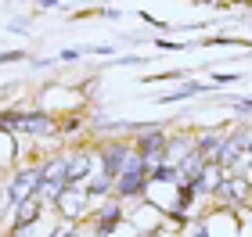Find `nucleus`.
<instances>
[{"mask_svg":"<svg viewBox=\"0 0 252 237\" xmlns=\"http://www.w3.org/2000/svg\"><path fill=\"white\" fill-rule=\"evenodd\" d=\"M65 237H76V234H65Z\"/></svg>","mask_w":252,"mask_h":237,"instance_id":"1a4fd4ad","label":"nucleus"},{"mask_svg":"<svg viewBox=\"0 0 252 237\" xmlns=\"http://www.w3.org/2000/svg\"><path fill=\"white\" fill-rule=\"evenodd\" d=\"M90 190H94V194H105V190H108V176L94 180V184H90Z\"/></svg>","mask_w":252,"mask_h":237,"instance_id":"6e6552de","label":"nucleus"},{"mask_svg":"<svg viewBox=\"0 0 252 237\" xmlns=\"http://www.w3.org/2000/svg\"><path fill=\"white\" fill-rule=\"evenodd\" d=\"M11 126L29 130V133H51V119L47 115H11Z\"/></svg>","mask_w":252,"mask_h":237,"instance_id":"7ed1b4c3","label":"nucleus"},{"mask_svg":"<svg viewBox=\"0 0 252 237\" xmlns=\"http://www.w3.org/2000/svg\"><path fill=\"white\" fill-rule=\"evenodd\" d=\"M126 173V151L123 148H108L105 151V176H123Z\"/></svg>","mask_w":252,"mask_h":237,"instance_id":"20e7f679","label":"nucleus"},{"mask_svg":"<svg viewBox=\"0 0 252 237\" xmlns=\"http://www.w3.org/2000/svg\"><path fill=\"white\" fill-rule=\"evenodd\" d=\"M43 187V169H22L15 176V184H11V198L15 201H29L32 190Z\"/></svg>","mask_w":252,"mask_h":237,"instance_id":"f257e3e1","label":"nucleus"},{"mask_svg":"<svg viewBox=\"0 0 252 237\" xmlns=\"http://www.w3.org/2000/svg\"><path fill=\"white\" fill-rule=\"evenodd\" d=\"M141 176H144V162L141 158H130V162H126V173L119 176V194H137V190H141Z\"/></svg>","mask_w":252,"mask_h":237,"instance_id":"f03ea898","label":"nucleus"},{"mask_svg":"<svg viewBox=\"0 0 252 237\" xmlns=\"http://www.w3.org/2000/svg\"><path fill=\"white\" fill-rule=\"evenodd\" d=\"M144 155H148V162H152V158H162V133H148L144 137Z\"/></svg>","mask_w":252,"mask_h":237,"instance_id":"0eeeda50","label":"nucleus"},{"mask_svg":"<svg viewBox=\"0 0 252 237\" xmlns=\"http://www.w3.org/2000/svg\"><path fill=\"white\" fill-rule=\"evenodd\" d=\"M87 165H90V158H87V155H76V158H72V162H68V173H65V184H76V180H79V176H83V173H87Z\"/></svg>","mask_w":252,"mask_h":237,"instance_id":"39448f33","label":"nucleus"},{"mask_svg":"<svg viewBox=\"0 0 252 237\" xmlns=\"http://www.w3.org/2000/svg\"><path fill=\"white\" fill-rule=\"evenodd\" d=\"M36 212H40V205L36 201H22V209H18V219H15V227L22 230V227H29L32 219H36Z\"/></svg>","mask_w":252,"mask_h":237,"instance_id":"423d86ee","label":"nucleus"}]
</instances>
